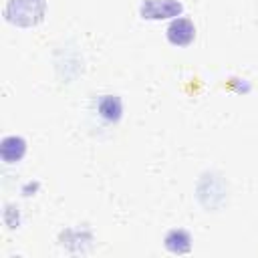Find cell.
Here are the masks:
<instances>
[{"label": "cell", "instance_id": "obj_1", "mask_svg": "<svg viewBox=\"0 0 258 258\" xmlns=\"http://www.w3.org/2000/svg\"><path fill=\"white\" fill-rule=\"evenodd\" d=\"M44 14V0H8L6 18L20 26L36 24Z\"/></svg>", "mask_w": 258, "mask_h": 258}, {"label": "cell", "instance_id": "obj_2", "mask_svg": "<svg viewBox=\"0 0 258 258\" xmlns=\"http://www.w3.org/2000/svg\"><path fill=\"white\" fill-rule=\"evenodd\" d=\"M139 12L143 18L159 20V18L177 16L181 12V4L177 0H143Z\"/></svg>", "mask_w": 258, "mask_h": 258}, {"label": "cell", "instance_id": "obj_3", "mask_svg": "<svg viewBox=\"0 0 258 258\" xmlns=\"http://www.w3.org/2000/svg\"><path fill=\"white\" fill-rule=\"evenodd\" d=\"M165 34H167V40H169L173 46H187V44L196 38V26H194V22L187 20V18H175V20L167 26Z\"/></svg>", "mask_w": 258, "mask_h": 258}, {"label": "cell", "instance_id": "obj_4", "mask_svg": "<svg viewBox=\"0 0 258 258\" xmlns=\"http://www.w3.org/2000/svg\"><path fill=\"white\" fill-rule=\"evenodd\" d=\"M26 151V143L22 137H16V135H10V137H4L2 141V147H0V153H2V159L6 163H14L18 161Z\"/></svg>", "mask_w": 258, "mask_h": 258}, {"label": "cell", "instance_id": "obj_5", "mask_svg": "<svg viewBox=\"0 0 258 258\" xmlns=\"http://www.w3.org/2000/svg\"><path fill=\"white\" fill-rule=\"evenodd\" d=\"M99 113L107 119V121H117L121 117V101L113 95H107L101 99L99 103Z\"/></svg>", "mask_w": 258, "mask_h": 258}, {"label": "cell", "instance_id": "obj_6", "mask_svg": "<svg viewBox=\"0 0 258 258\" xmlns=\"http://www.w3.org/2000/svg\"><path fill=\"white\" fill-rule=\"evenodd\" d=\"M165 246H167L171 252H177V254L187 252V250H189V236H187L183 230H173V232L167 234Z\"/></svg>", "mask_w": 258, "mask_h": 258}]
</instances>
